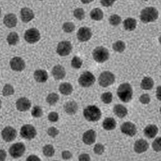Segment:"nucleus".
I'll use <instances>...</instances> for the list:
<instances>
[{
    "mask_svg": "<svg viewBox=\"0 0 161 161\" xmlns=\"http://www.w3.org/2000/svg\"><path fill=\"white\" fill-rule=\"evenodd\" d=\"M158 16V11L156 8L153 7H148L141 11L140 18L142 22L147 24L156 21Z\"/></svg>",
    "mask_w": 161,
    "mask_h": 161,
    "instance_id": "f257e3e1",
    "label": "nucleus"
},
{
    "mask_svg": "<svg viewBox=\"0 0 161 161\" xmlns=\"http://www.w3.org/2000/svg\"><path fill=\"white\" fill-rule=\"evenodd\" d=\"M117 93L120 100L124 103H128L132 98L133 89L129 83H124L119 86Z\"/></svg>",
    "mask_w": 161,
    "mask_h": 161,
    "instance_id": "f03ea898",
    "label": "nucleus"
},
{
    "mask_svg": "<svg viewBox=\"0 0 161 161\" xmlns=\"http://www.w3.org/2000/svg\"><path fill=\"white\" fill-rule=\"evenodd\" d=\"M83 115L86 120L91 122L99 120L101 117L102 113L100 109L96 106H89L83 111Z\"/></svg>",
    "mask_w": 161,
    "mask_h": 161,
    "instance_id": "7ed1b4c3",
    "label": "nucleus"
},
{
    "mask_svg": "<svg viewBox=\"0 0 161 161\" xmlns=\"http://www.w3.org/2000/svg\"><path fill=\"white\" fill-rule=\"evenodd\" d=\"M92 55L94 60L98 63L105 62L110 57L108 50L103 47H96L93 50Z\"/></svg>",
    "mask_w": 161,
    "mask_h": 161,
    "instance_id": "20e7f679",
    "label": "nucleus"
},
{
    "mask_svg": "<svg viewBox=\"0 0 161 161\" xmlns=\"http://www.w3.org/2000/svg\"><path fill=\"white\" fill-rule=\"evenodd\" d=\"M115 77L113 73L110 71L103 72L99 76L98 81L100 85L106 87L114 83Z\"/></svg>",
    "mask_w": 161,
    "mask_h": 161,
    "instance_id": "39448f33",
    "label": "nucleus"
},
{
    "mask_svg": "<svg viewBox=\"0 0 161 161\" xmlns=\"http://www.w3.org/2000/svg\"><path fill=\"white\" fill-rule=\"evenodd\" d=\"M95 81V77L92 73L89 71H86L82 73L78 80L80 85L84 87H89L93 85Z\"/></svg>",
    "mask_w": 161,
    "mask_h": 161,
    "instance_id": "423d86ee",
    "label": "nucleus"
},
{
    "mask_svg": "<svg viewBox=\"0 0 161 161\" xmlns=\"http://www.w3.org/2000/svg\"><path fill=\"white\" fill-rule=\"evenodd\" d=\"M24 39L30 44L37 42L40 39V34L36 28H31L27 30L24 34Z\"/></svg>",
    "mask_w": 161,
    "mask_h": 161,
    "instance_id": "0eeeda50",
    "label": "nucleus"
},
{
    "mask_svg": "<svg viewBox=\"0 0 161 161\" xmlns=\"http://www.w3.org/2000/svg\"><path fill=\"white\" fill-rule=\"evenodd\" d=\"M72 50V46L70 42H61L57 46V52L58 55L62 57L69 55Z\"/></svg>",
    "mask_w": 161,
    "mask_h": 161,
    "instance_id": "6e6552de",
    "label": "nucleus"
},
{
    "mask_svg": "<svg viewBox=\"0 0 161 161\" xmlns=\"http://www.w3.org/2000/svg\"><path fill=\"white\" fill-rule=\"evenodd\" d=\"M25 150V147L24 144L19 143L13 145L10 147L9 152L10 154L12 157L16 158L22 156Z\"/></svg>",
    "mask_w": 161,
    "mask_h": 161,
    "instance_id": "1a4fd4ad",
    "label": "nucleus"
},
{
    "mask_svg": "<svg viewBox=\"0 0 161 161\" xmlns=\"http://www.w3.org/2000/svg\"><path fill=\"white\" fill-rule=\"evenodd\" d=\"M20 134L24 138L30 140L35 137L37 133L34 126L30 125H26L21 128Z\"/></svg>",
    "mask_w": 161,
    "mask_h": 161,
    "instance_id": "9d476101",
    "label": "nucleus"
},
{
    "mask_svg": "<svg viewBox=\"0 0 161 161\" xmlns=\"http://www.w3.org/2000/svg\"><path fill=\"white\" fill-rule=\"evenodd\" d=\"M92 30L88 27H81L77 32V38L81 42L88 41L92 38Z\"/></svg>",
    "mask_w": 161,
    "mask_h": 161,
    "instance_id": "9b49d317",
    "label": "nucleus"
},
{
    "mask_svg": "<svg viewBox=\"0 0 161 161\" xmlns=\"http://www.w3.org/2000/svg\"><path fill=\"white\" fill-rule=\"evenodd\" d=\"M3 139L5 142H9L14 140L16 137V130L11 126H7L2 131Z\"/></svg>",
    "mask_w": 161,
    "mask_h": 161,
    "instance_id": "f8f14e48",
    "label": "nucleus"
},
{
    "mask_svg": "<svg viewBox=\"0 0 161 161\" xmlns=\"http://www.w3.org/2000/svg\"><path fill=\"white\" fill-rule=\"evenodd\" d=\"M120 129L122 133L130 136H134L137 132L136 126L130 122L124 123L121 126Z\"/></svg>",
    "mask_w": 161,
    "mask_h": 161,
    "instance_id": "ddd939ff",
    "label": "nucleus"
},
{
    "mask_svg": "<svg viewBox=\"0 0 161 161\" xmlns=\"http://www.w3.org/2000/svg\"><path fill=\"white\" fill-rule=\"evenodd\" d=\"M10 66L13 70L16 71H21L25 68V63L22 58L19 57H15L11 60Z\"/></svg>",
    "mask_w": 161,
    "mask_h": 161,
    "instance_id": "4468645a",
    "label": "nucleus"
},
{
    "mask_svg": "<svg viewBox=\"0 0 161 161\" xmlns=\"http://www.w3.org/2000/svg\"><path fill=\"white\" fill-rule=\"evenodd\" d=\"M20 14L21 19L24 23L30 22L34 18V14L32 10L28 8H22L21 10Z\"/></svg>",
    "mask_w": 161,
    "mask_h": 161,
    "instance_id": "2eb2a0df",
    "label": "nucleus"
},
{
    "mask_svg": "<svg viewBox=\"0 0 161 161\" xmlns=\"http://www.w3.org/2000/svg\"><path fill=\"white\" fill-rule=\"evenodd\" d=\"M16 106L18 110L20 111H25L30 108L31 102L26 97L20 98L16 102Z\"/></svg>",
    "mask_w": 161,
    "mask_h": 161,
    "instance_id": "dca6fc26",
    "label": "nucleus"
},
{
    "mask_svg": "<svg viewBox=\"0 0 161 161\" xmlns=\"http://www.w3.org/2000/svg\"><path fill=\"white\" fill-rule=\"evenodd\" d=\"M149 145L147 142L143 139L136 141L134 145V150L137 153H141L146 152Z\"/></svg>",
    "mask_w": 161,
    "mask_h": 161,
    "instance_id": "f3484780",
    "label": "nucleus"
},
{
    "mask_svg": "<svg viewBox=\"0 0 161 161\" xmlns=\"http://www.w3.org/2000/svg\"><path fill=\"white\" fill-rule=\"evenodd\" d=\"M96 137V132L93 130L87 131L83 136V141L86 144L91 145L95 142Z\"/></svg>",
    "mask_w": 161,
    "mask_h": 161,
    "instance_id": "a211bd4d",
    "label": "nucleus"
},
{
    "mask_svg": "<svg viewBox=\"0 0 161 161\" xmlns=\"http://www.w3.org/2000/svg\"><path fill=\"white\" fill-rule=\"evenodd\" d=\"M17 22H18V20L15 14H8L4 17V24L8 28H11L15 27L17 25Z\"/></svg>",
    "mask_w": 161,
    "mask_h": 161,
    "instance_id": "6ab92c4d",
    "label": "nucleus"
},
{
    "mask_svg": "<svg viewBox=\"0 0 161 161\" xmlns=\"http://www.w3.org/2000/svg\"><path fill=\"white\" fill-rule=\"evenodd\" d=\"M52 74L56 80H62L65 77L66 75L65 69L61 65H56L53 67Z\"/></svg>",
    "mask_w": 161,
    "mask_h": 161,
    "instance_id": "aec40b11",
    "label": "nucleus"
},
{
    "mask_svg": "<svg viewBox=\"0 0 161 161\" xmlns=\"http://www.w3.org/2000/svg\"><path fill=\"white\" fill-rule=\"evenodd\" d=\"M158 131V129L157 126L153 125H149L144 130V133L145 136L149 138L154 137L157 134Z\"/></svg>",
    "mask_w": 161,
    "mask_h": 161,
    "instance_id": "412c9836",
    "label": "nucleus"
},
{
    "mask_svg": "<svg viewBox=\"0 0 161 161\" xmlns=\"http://www.w3.org/2000/svg\"><path fill=\"white\" fill-rule=\"evenodd\" d=\"M34 77L35 80L38 82H45L48 79V73L45 70H36L34 72Z\"/></svg>",
    "mask_w": 161,
    "mask_h": 161,
    "instance_id": "4be33fe9",
    "label": "nucleus"
},
{
    "mask_svg": "<svg viewBox=\"0 0 161 161\" xmlns=\"http://www.w3.org/2000/svg\"><path fill=\"white\" fill-rule=\"evenodd\" d=\"M113 111L115 114L120 118L125 117L128 114L127 109L121 104H117L115 106Z\"/></svg>",
    "mask_w": 161,
    "mask_h": 161,
    "instance_id": "5701e85b",
    "label": "nucleus"
},
{
    "mask_svg": "<svg viewBox=\"0 0 161 161\" xmlns=\"http://www.w3.org/2000/svg\"><path fill=\"white\" fill-rule=\"evenodd\" d=\"M64 109L66 113L69 114H75L78 110L77 103L74 101H69L64 106Z\"/></svg>",
    "mask_w": 161,
    "mask_h": 161,
    "instance_id": "b1692460",
    "label": "nucleus"
},
{
    "mask_svg": "<svg viewBox=\"0 0 161 161\" xmlns=\"http://www.w3.org/2000/svg\"><path fill=\"white\" fill-rule=\"evenodd\" d=\"M123 25L125 30L128 31H133L136 28V20L133 18H128L124 21Z\"/></svg>",
    "mask_w": 161,
    "mask_h": 161,
    "instance_id": "393cba45",
    "label": "nucleus"
},
{
    "mask_svg": "<svg viewBox=\"0 0 161 161\" xmlns=\"http://www.w3.org/2000/svg\"><path fill=\"white\" fill-rule=\"evenodd\" d=\"M116 125V120L113 118H107L103 122V127L107 130H113Z\"/></svg>",
    "mask_w": 161,
    "mask_h": 161,
    "instance_id": "a878e982",
    "label": "nucleus"
},
{
    "mask_svg": "<svg viewBox=\"0 0 161 161\" xmlns=\"http://www.w3.org/2000/svg\"><path fill=\"white\" fill-rule=\"evenodd\" d=\"M154 81L151 77H145L141 83V88L144 90H150L153 88Z\"/></svg>",
    "mask_w": 161,
    "mask_h": 161,
    "instance_id": "bb28decb",
    "label": "nucleus"
},
{
    "mask_svg": "<svg viewBox=\"0 0 161 161\" xmlns=\"http://www.w3.org/2000/svg\"><path fill=\"white\" fill-rule=\"evenodd\" d=\"M92 19L95 21H100L103 19V11L99 8H95L92 10L90 14Z\"/></svg>",
    "mask_w": 161,
    "mask_h": 161,
    "instance_id": "cd10ccee",
    "label": "nucleus"
},
{
    "mask_svg": "<svg viewBox=\"0 0 161 161\" xmlns=\"http://www.w3.org/2000/svg\"><path fill=\"white\" fill-rule=\"evenodd\" d=\"M59 91L62 94L69 95L72 92L73 88L70 83H62L60 86Z\"/></svg>",
    "mask_w": 161,
    "mask_h": 161,
    "instance_id": "c85d7f7f",
    "label": "nucleus"
},
{
    "mask_svg": "<svg viewBox=\"0 0 161 161\" xmlns=\"http://www.w3.org/2000/svg\"><path fill=\"white\" fill-rule=\"evenodd\" d=\"M7 42L10 45H15L19 40L18 34L15 32L10 33L7 37Z\"/></svg>",
    "mask_w": 161,
    "mask_h": 161,
    "instance_id": "c756f323",
    "label": "nucleus"
},
{
    "mask_svg": "<svg viewBox=\"0 0 161 161\" xmlns=\"http://www.w3.org/2000/svg\"><path fill=\"white\" fill-rule=\"evenodd\" d=\"M113 48L116 52L121 53L124 51L126 48L125 44L121 40H119L114 43Z\"/></svg>",
    "mask_w": 161,
    "mask_h": 161,
    "instance_id": "7c9ffc66",
    "label": "nucleus"
},
{
    "mask_svg": "<svg viewBox=\"0 0 161 161\" xmlns=\"http://www.w3.org/2000/svg\"><path fill=\"white\" fill-rule=\"evenodd\" d=\"M121 18L116 14L110 16L109 19V21L111 25L113 26L118 25L121 22Z\"/></svg>",
    "mask_w": 161,
    "mask_h": 161,
    "instance_id": "2f4dec72",
    "label": "nucleus"
},
{
    "mask_svg": "<svg viewBox=\"0 0 161 161\" xmlns=\"http://www.w3.org/2000/svg\"><path fill=\"white\" fill-rule=\"evenodd\" d=\"M43 152L44 154L47 157H51L54 155L55 151L52 145H47L43 147Z\"/></svg>",
    "mask_w": 161,
    "mask_h": 161,
    "instance_id": "473e14b6",
    "label": "nucleus"
},
{
    "mask_svg": "<svg viewBox=\"0 0 161 161\" xmlns=\"http://www.w3.org/2000/svg\"><path fill=\"white\" fill-rule=\"evenodd\" d=\"M72 67L75 69H80L83 64V61L80 57L75 56L71 61Z\"/></svg>",
    "mask_w": 161,
    "mask_h": 161,
    "instance_id": "72a5a7b5",
    "label": "nucleus"
},
{
    "mask_svg": "<svg viewBox=\"0 0 161 161\" xmlns=\"http://www.w3.org/2000/svg\"><path fill=\"white\" fill-rule=\"evenodd\" d=\"M113 98V94L110 92L103 93L101 97L102 101L106 104H109L111 103Z\"/></svg>",
    "mask_w": 161,
    "mask_h": 161,
    "instance_id": "f704fd0d",
    "label": "nucleus"
},
{
    "mask_svg": "<svg viewBox=\"0 0 161 161\" xmlns=\"http://www.w3.org/2000/svg\"><path fill=\"white\" fill-rule=\"evenodd\" d=\"M14 90L13 86L10 84H6L2 91L3 95L8 96L14 94Z\"/></svg>",
    "mask_w": 161,
    "mask_h": 161,
    "instance_id": "c9c22d12",
    "label": "nucleus"
},
{
    "mask_svg": "<svg viewBox=\"0 0 161 161\" xmlns=\"http://www.w3.org/2000/svg\"><path fill=\"white\" fill-rule=\"evenodd\" d=\"M59 100V96L55 93H50L47 96V101L50 105H54L57 103Z\"/></svg>",
    "mask_w": 161,
    "mask_h": 161,
    "instance_id": "e433bc0d",
    "label": "nucleus"
},
{
    "mask_svg": "<svg viewBox=\"0 0 161 161\" xmlns=\"http://www.w3.org/2000/svg\"><path fill=\"white\" fill-rule=\"evenodd\" d=\"M63 31L66 33H70L73 32L75 29V25L72 22H66L63 25Z\"/></svg>",
    "mask_w": 161,
    "mask_h": 161,
    "instance_id": "4c0bfd02",
    "label": "nucleus"
},
{
    "mask_svg": "<svg viewBox=\"0 0 161 161\" xmlns=\"http://www.w3.org/2000/svg\"><path fill=\"white\" fill-rule=\"evenodd\" d=\"M74 17L79 20L84 19L85 17V14L84 10L82 8H77L75 10L74 13Z\"/></svg>",
    "mask_w": 161,
    "mask_h": 161,
    "instance_id": "58836bf2",
    "label": "nucleus"
},
{
    "mask_svg": "<svg viewBox=\"0 0 161 161\" xmlns=\"http://www.w3.org/2000/svg\"><path fill=\"white\" fill-rule=\"evenodd\" d=\"M43 112L41 108L38 106H36L33 108L31 111V114L34 117L38 118L42 116Z\"/></svg>",
    "mask_w": 161,
    "mask_h": 161,
    "instance_id": "ea45409f",
    "label": "nucleus"
},
{
    "mask_svg": "<svg viewBox=\"0 0 161 161\" xmlns=\"http://www.w3.org/2000/svg\"><path fill=\"white\" fill-rule=\"evenodd\" d=\"M161 138H157L152 143V147L153 150L156 152H160L161 149Z\"/></svg>",
    "mask_w": 161,
    "mask_h": 161,
    "instance_id": "a19ab883",
    "label": "nucleus"
},
{
    "mask_svg": "<svg viewBox=\"0 0 161 161\" xmlns=\"http://www.w3.org/2000/svg\"><path fill=\"white\" fill-rule=\"evenodd\" d=\"M93 150L96 154L101 155L104 152V147L101 144L97 143L94 146Z\"/></svg>",
    "mask_w": 161,
    "mask_h": 161,
    "instance_id": "79ce46f5",
    "label": "nucleus"
},
{
    "mask_svg": "<svg viewBox=\"0 0 161 161\" xmlns=\"http://www.w3.org/2000/svg\"><path fill=\"white\" fill-rule=\"evenodd\" d=\"M150 96L147 94H143L140 96L139 100L141 103L143 104H148L150 102Z\"/></svg>",
    "mask_w": 161,
    "mask_h": 161,
    "instance_id": "37998d69",
    "label": "nucleus"
},
{
    "mask_svg": "<svg viewBox=\"0 0 161 161\" xmlns=\"http://www.w3.org/2000/svg\"><path fill=\"white\" fill-rule=\"evenodd\" d=\"M48 133L49 136L54 137L58 135L59 131L55 127H52L48 129Z\"/></svg>",
    "mask_w": 161,
    "mask_h": 161,
    "instance_id": "c03bdc74",
    "label": "nucleus"
},
{
    "mask_svg": "<svg viewBox=\"0 0 161 161\" xmlns=\"http://www.w3.org/2000/svg\"><path fill=\"white\" fill-rule=\"evenodd\" d=\"M49 120L52 122H55L58 120V114L55 112H52L48 115Z\"/></svg>",
    "mask_w": 161,
    "mask_h": 161,
    "instance_id": "a18cd8bd",
    "label": "nucleus"
},
{
    "mask_svg": "<svg viewBox=\"0 0 161 161\" xmlns=\"http://www.w3.org/2000/svg\"><path fill=\"white\" fill-rule=\"evenodd\" d=\"M116 0H100L101 3L103 6L109 7L113 5Z\"/></svg>",
    "mask_w": 161,
    "mask_h": 161,
    "instance_id": "49530a36",
    "label": "nucleus"
},
{
    "mask_svg": "<svg viewBox=\"0 0 161 161\" xmlns=\"http://www.w3.org/2000/svg\"><path fill=\"white\" fill-rule=\"evenodd\" d=\"M79 160L80 161H90V157L87 154H83L80 155L79 157Z\"/></svg>",
    "mask_w": 161,
    "mask_h": 161,
    "instance_id": "de8ad7c7",
    "label": "nucleus"
},
{
    "mask_svg": "<svg viewBox=\"0 0 161 161\" xmlns=\"http://www.w3.org/2000/svg\"><path fill=\"white\" fill-rule=\"evenodd\" d=\"M72 154L69 151H64L62 153V157L63 159H67L72 157Z\"/></svg>",
    "mask_w": 161,
    "mask_h": 161,
    "instance_id": "09e8293b",
    "label": "nucleus"
},
{
    "mask_svg": "<svg viewBox=\"0 0 161 161\" xmlns=\"http://www.w3.org/2000/svg\"><path fill=\"white\" fill-rule=\"evenodd\" d=\"M7 156V153L5 151L0 149V161L5 160Z\"/></svg>",
    "mask_w": 161,
    "mask_h": 161,
    "instance_id": "8fccbe9b",
    "label": "nucleus"
},
{
    "mask_svg": "<svg viewBox=\"0 0 161 161\" xmlns=\"http://www.w3.org/2000/svg\"><path fill=\"white\" fill-rule=\"evenodd\" d=\"M27 160L33 161H40V159L36 156H34V155H31V156H30L27 158Z\"/></svg>",
    "mask_w": 161,
    "mask_h": 161,
    "instance_id": "3c124183",
    "label": "nucleus"
},
{
    "mask_svg": "<svg viewBox=\"0 0 161 161\" xmlns=\"http://www.w3.org/2000/svg\"><path fill=\"white\" fill-rule=\"evenodd\" d=\"M156 96L158 99L161 100V86H159L157 88Z\"/></svg>",
    "mask_w": 161,
    "mask_h": 161,
    "instance_id": "603ef678",
    "label": "nucleus"
},
{
    "mask_svg": "<svg viewBox=\"0 0 161 161\" xmlns=\"http://www.w3.org/2000/svg\"><path fill=\"white\" fill-rule=\"evenodd\" d=\"M83 4H88L92 2L94 0H80Z\"/></svg>",
    "mask_w": 161,
    "mask_h": 161,
    "instance_id": "864d4df0",
    "label": "nucleus"
},
{
    "mask_svg": "<svg viewBox=\"0 0 161 161\" xmlns=\"http://www.w3.org/2000/svg\"><path fill=\"white\" fill-rule=\"evenodd\" d=\"M1 100H0V109H1Z\"/></svg>",
    "mask_w": 161,
    "mask_h": 161,
    "instance_id": "5fc2aeb1",
    "label": "nucleus"
},
{
    "mask_svg": "<svg viewBox=\"0 0 161 161\" xmlns=\"http://www.w3.org/2000/svg\"><path fill=\"white\" fill-rule=\"evenodd\" d=\"M1 8H0V16H1Z\"/></svg>",
    "mask_w": 161,
    "mask_h": 161,
    "instance_id": "6e6d98bb",
    "label": "nucleus"
},
{
    "mask_svg": "<svg viewBox=\"0 0 161 161\" xmlns=\"http://www.w3.org/2000/svg\"><path fill=\"white\" fill-rule=\"evenodd\" d=\"M143 1H147L148 0H143Z\"/></svg>",
    "mask_w": 161,
    "mask_h": 161,
    "instance_id": "4d7b16f0",
    "label": "nucleus"
},
{
    "mask_svg": "<svg viewBox=\"0 0 161 161\" xmlns=\"http://www.w3.org/2000/svg\"><path fill=\"white\" fill-rule=\"evenodd\" d=\"M40 1H43V0H40Z\"/></svg>",
    "mask_w": 161,
    "mask_h": 161,
    "instance_id": "13d9d810",
    "label": "nucleus"
}]
</instances>
